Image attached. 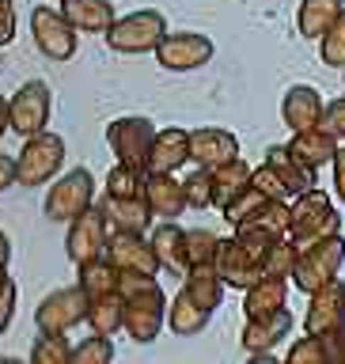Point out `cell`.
<instances>
[{"instance_id":"obj_35","label":"cell","mask_w":345,"mask_h":364,"mask_svg":"<svg viewBox=\"0 0 345 364\" xmlns=\"http://www.w3.org/2000/svg\"><path fill=\"white\" fill-rule=\"evenodd\" d=\"M31 360L34 364H68L73 360V346L65 334H42L31 346Z\"/></svg>"},{"instance_id":"obj_9","label":"cell","mask_w":345,"mask_h":364,"mask_svg":"<svg viewBox=\"0 0 345 364\" xmlns=\"http://www.w3.org/2000/svg\"><path fill=\"white\" fill-rule=\"evenodd\" d=\"M152 141H156V125L148 118H141V114H125V118H114L107 125V144H110V152L118 156L122 164L148 167Z\"/></svg>"},{"instance_id":"obj_50","label":"cell","mask_w":345,"mask_h":364,"mask_svg":"<svg viewBox=\"0 0 345 364\" xmlns=\"http://www.w3.org/2000/svg\"><path fill=\"white\" fill-rule=\"evenodd\" d=\"M341 323H345V292H341Z\"/></svg>"},{"instance_id":"obj_5","label":"cell","mask_w":345,"mask_h":364,"mask_svg":"<svg viewBox=\"0 0 345 364\" xmlns=\"http://www.w3.org/2000/svg\"><path fill=\"white\" fill-rule=\"evenodd\" d=\"M341 266H345V239H341V232H338V235L323 239V243L300 250V255H296V269H292L289 281H292L300 292L312 296V292L323 289V284L338 281Z\"/></svg>"},{"instance_id":"obj_19","label":"cell","mask_w":345,"mask_h":364,"mask_svg":"<svg viewBox=\"0 0 345 364\" xmlns=\"http://www.w3.org/2000/svg\"><path fill=\"white\" fill-rule=\"evenodd\" d=\"M182 164H190V129H182V125L156 129V141H152L144 171H167V175H175Z\"/></svg>"},{"instance_id":"obj_3","label":"cell","mask_w":345,"mask_h":364,"mask_svg":"<svg viewBox=\"0 0 345 364\" xmlns=\"http://www.w3.org/2000/svg\"><path fill=\"white\" fill-rule=\"evenodd\" d=\"M65 167V136L50 129L23 136V152L16 156V182L19 186H46Z\"/></svg>"},{"instance_id":"obj_21","label":"cell","mask_w":345,"mask_h":364,"mask_svg":"<svg viewBox=\"0 0 345 364\" xmlns=\"http://www.w3.org/2000/svg\"><path fill=\"white\" fill-rule=\"evenodd\" d=\"M144 198L152 205L156 216H164V220H175L190 209L186 205V190H182V182L175 175H167V171H148L144 178Z\"/></svg>"},{"instance_id":"obj_31","label":"cell","mask_w":345,"mask_h":364,"mask_svg":"<svg viewBox=\"0 0 345 364\" xmlns=\"http://www.w3.org/2000/svg\"><path fill=\"white\" fill-rule=\"evenodd\" d=\"M118 277H122V269L114 266L107 255L91 258V262H84V266H76V284L87 292V300L107 296V292H118Z\"/></svg>"},{"instance_id":"obj_23","label":"cell","mask_w":345,"mask_h":364,"mask_svg":"<svg viewBox=\"0 0 345 364\" xmlns=\"http://www.w3.org/2000/svg\"><path fill=\"white\" fill-rule=\"evenodd\" d=\"M341 292L345 281H330L319 292H312V304H307L304 315V334H327V330L341 326Z\"/></svg>"},{"instance_id":"obj_46","label":"cell","mask_w":345,"mask_h":364,"mask_svg":"<svg viewBox=\"0 0 345 364\" xmlns=\"http://www.w3.org/2000/svg\"><path fill=\"white\" fill-rule=\"evenodd\" d=\"M334 193H338V201L345 205V148H338V156H334Z\"/></svg>"},{"instance_id":"obj_38","label":"cell","mask_w":345,"mask_h":364,"mask_svg":"<svg viewBox=\"0 0 345 364\" xmlns=\"http://www.w3.org/2000/svg\"><path fill=\"white\" fill-rule=\"evenodd\" d=\"M182 190H186V205H190V209H209V205H213V171L198 167L193 175L182 178Z\"/></svg>"},{"instance_id":"obj_22","label":"cell","mask_w":345,"mask_h":364,"mask_svg":"<svg viewBox=\"0 0 345 364\" xmlns=\"http://www.w3.org/2000/svg\"><path fill=\"white\" fill-rule=\"evenodd\" d=\"M338 148L341 141L330 129H323V125H315V129H300V133H292V141H289V152L300 159L304 167H327V164H334V156H338Z\"/></svg>"},{"instance_id":"obj_32","label":"cell","mask_w":345,"mask_h":364,"mask_svg":"<svg viewBox=\"0 0 345 364\" xmlns=\"http://www.w3.org/2000/svg\"><path fill=\"white\" fill-rule=\"evenodd\" d=\"M125 323V300L122 292H107V296H95V300L87 304V326L95 330V334H118Z\"/></svg>"},{"instance_id":"obj_29","label":"cell","mask_w":345,"mask_h":364,"mask_svg":"<svg viewBox=\"0 0 345 364\" xmlns=\"http://www.w3.org/2000/svg\"><path fill=\"white\" fill-rule=\"evenodd\" d=\"M289 304V277H258L243 296V315H270Z\"/></svg>"},{"instance_id":"obj_44","label":"cell","mask_w":345,"mask_h":364,"mask_svg":"<svg viewBox=\"0 0 345 364\" xmlns=\"http://www.w3.org/2000/svg\"><path fill=\"white\" fill-rule=\"evenodd\" d=\"M11 318H16V281L4 277L0 281V334L11 326Z\"/></svg>"},{"instance_id":"obj_41","label":"cell","mask_w":345,"mask_h":364,"mask_svg":"<svg viewBox=\"0 0 345 364\" xmlns=\"http://www.w3.org/2000/svg\"><path fill=\"white\" fill-rule=\"evenodd\" d=\"M250 182H255V186L262 190V193H270V198H277V201H289L292 193H289V186H285V182L277 178V171H273L266 159H262V167H255L250 171Z\"/></svg>"},{"instance_id":"obj_48","label":"cell","mask_w":345,"mask_h":364,"mask_svg":"<svg viewBox=\"0 0 345 364\" xmlns=\"http://www.w3.org/2000/svg\"><path fill=\"white\" fill-rule=\"evenodd\" d=\"M11 129V107H8V99L0 95V136H4Z\"/></svg>"},{"instance_id":"obj_17","label":"cell","mask_w":345,"mask_h":364,"mask_svg":"<svg viewBox=\"0 0 345 364\" xmlns=\"http://www.w3.org/2000/svg\"><path fill=\"white\" fill-rule=\"evenodd\" d=\"M323 110H327V102H323V95H319L312 84H292L289 91H285L281 118H285V125H289L292 133L323 125Z\"/></svg>"},{"instance_id":"obj_49","label":"cell","mask_w":345,"mask_h":364,"mask_svg":"<svg viewBox=\"0 0 345 364\" xmlns=\"http://www.w3.org/2000/svg\"><path fill=\"white\" fill-rule=\"evenodd\" d=\"M8 262H11V239L0 232V266H8Z\"/></svg>"},{"instance_id":"obj_33","label":"cell","mask_w":345,"mask_h":364,"mask_svg":"<svg viewBox=\"0 0 345 364\" xmlns=\"http://www.w3.org/2000/svg\"><path fill=\"white\" fill-rule=\"evenodd\" d=\"M144 178L148 171L144 167H133V164H114L110 175H107V193L110 198H141L144 193Z\"/></svg>"},{"instance_id":"obj_43","label":"cell","mask_w":345,"mask_h":364,"mask_svg":"<svg viewBox=\"0 0 345 364\" xmlns=\"http://www.w3.org/2000/svg\"><path fill=\"white\" fill-rule=\"evenodd\" d=\"M323 129H330L338 141H345V95H338L334 102H327V110H323Z\"/></svg>"},{"instance_id":"obj_26","label":"cell","mask_w":345,"mask_h":364,"mask_svg":"<svg viewBox=\"0 0 345 364\" xmlns=\"http://www.w3.org/2000/svg\"><path fill=\"white\" fill-rule=\"evenodd\" d=\"M213 171V205L216 209H228L239 193H243L247 186H250V167L243 156H235V159H228V164H221V167H209Z\"/></svg>"},{"instance_id":"obj_10","label":"cell","mask_w":345,"mask_h":364,"mask_svg":"<svg viewBox=\"0 0 345 364\" xmlns=\"http://www.w3.org/2000/svg\"><path fill=\"white\" fill-rule=\"evenodd\" d=\"M31 34H34L38 53L50 57V61H68L76 53V27L65 19L61 8H46V4L34 8L31 11Z\"/></svg>"},{"instance_id":"obj_27","label":"cell","mask_w":345,"mask_h":364,"mask_svg":"<svg viewBox=\"0 0 345 364\" xmlns=\"http://www.w3.org/2000/svg\"><path fill=\"white\" fill-rule=\"evenodd\" d=\"M61 11L76 31H87V34H107L110 23L118 19L110 0H61Z\"/></svg>"},{"instance_id":"obj_34","label":"cell","mask_w":345,"mask_h":364,"mask_svg":"<svg viewBox=\"0 0 345 364\" xmlns=\"http://www.w3.org/2000/svg\"><path fill=\"white\" fill-rule=\"evenodd\" d=\"M296 255H300V250H296V243H292L289 235L277 239V243H273V250L262 258V277H292Z\"/></svg>"},{"instance_id":"obj_39","label":"cell","mask_w":345,"mask_h":364,"mask_svg":"<svg viewBox=\"0 0 345 364\" xmlns=\"http://www.w3.org/2000/svg\"><path fill=\"white\" fill-rule=\"evenodd\" d=\"M216 243H221V235L209 232V228H186V255H190V266L213 262V258H216Z\"/></svg>"},{"instance_id":"obj_25","label":"cell","mask_w":345,"mask_h":364,"mask_svg":"<svg viewBox=\"0 0 345 364\" xmlns=\"http://www.w3.org/2000/svg\"><path fill=\"white\" fill-rule=\"evenodd\" d=\"M216 311H209L205 304H198L186 289H179L175 292V300L167 304V326H171V334H179V338H193V334H201L205 326H209V318Z\"/></svg>"},{"instance_id":"obj_1","label":"cell","mask_w":345,"mask_h":364,"mask_svg":"<svg viewBox=\"0 0 345 364\" xmlns=\"http://www.w3.org/2000/svg\"><path fill=\"white\" fill-rule=\"evenodd\" d=\"M118 292L125 300V323L122 330L133 341H148L159 338V330L167 326V296L159 289V281L152 273H122L118 277Z\"/></svg>"},{"instance_id":"obj_11","label":"cell","mask_w":345,"mask_h":364,"mask_svg":"<svg viewBox=\"0 0 345 364\" xmlns=\"http://www.w3.org/2000/svg\"><path fill=\"white\" fill-rule=\"evenodd\" d=\"M107 239H110L107 216H102L99 205H91V209H84L80 216H73V220H68L65 250H68V258H73L76 266H84V262L107 255Z\"/></svg>"},{"instance_id":"obj_12","label":"cell","mask_w":345,"mask_h":364,"mask_svg":"<svg viewBox=\"0 0 345 364\" xmlns=\"http://www.w3.org/2000/svg\"><path fill=\"white\" fill-rule=\"evenodd\" d=\"M11 107V129L19 136H34L50 125V110H53V95L46 80H27L16 95L8 99Z\"/></svg>"},{"instance_id":"obj_37","label":"cell","mask_w":345,"mask_h":364,"mask_svg":"<svg viewBox=\"0 0 345 364\" xmlns=\"http://www.w3.org/2000/svg\"><path fill=\"white\" fill-rule=\"evenodd\" d=\"M110 360H114V341L107 334H95V330L73 349V364H110Z\"/></svg>"},{"instance_id":"obj_16","label":"cell","mask_w":345,"mask_h":364,"mask_svg":"<svg viewBox=\"0 0 345 364\" xmlns=\"http://www.w3.org/2000/svg\"><path fill=\"white\" fill-rule=\"evenodd\" d=\"M239 156V136L221 125H198L190 129V159L198 167H221Z\"/></svg>"},{"instance_id":"obj_45","label":"cell","mask_w":345,"mask_h":364,"mask_svg":"<svg viewBox=\"0 0 345 364\" xmlns=\"http://www.w3.org/2000/svg\"><path fill=\"white\" fill-rule=\"evenodd\" d=\"M16 38V8L11 0H0V46H8Z\"/></svg>"},{"instance_id":"obj_28","label":"cell","mask_w":345,"mask_h":364,"mask_svg":"<svg viewBox=\"0 0 345 364\" xmlns=\"http://www.w3.org/2000/svg\"><path fill=\"white\" fill-rule=\"evenodd\" d=\"M266 164L277 171V178L285 182V186H289L292 198H300L304 190L315 186V171L304 167L300 159L289 152V144H273V148H266Z\"/></svg>"},{"instance_id":"obj_4","label":"cell","mask_w":345,"mask_h":364,"mask_svg":"<svg viewBox=\"0 0 345 364\" xmlns=\"http://www.w3.org/2000/svg\"><path fill=\"white\" fill-rule=\"evenodd\" d=\"M167 34V19L164 11L156 8H141V11H129V16L114 19L110 31H107V46L114 53H156V46L164 42Z\"/></svg>"},{"instance_id":"obj_13","label":"cell","mask_w":345,"mask_h":364,"mask_svg":"<svg viewBox=\"0 0 345 364\" xmlns=\"http://www.w3.org/2000/svg\"><path fill=\"white\" fill-rule=\"evenodd\" d=\"M156 61L167 73H193V68L213 61V38H205L198 31H167L164 42L156 46Z\"/></svg>"},{"instance_id":"obj_14","label":"cell","mask_w":345,"mask_h":364,"mask_svg":"<svg viewBox=\"0 0 345 364\" xmlns=\"http://www.w3.org/2000/svg\"><path fill=\"white\" fill-rule=\"evenodd\" d=\"M107 258L118 266L122 273H156L164 269L156 258L152 239H144V232H110L107 239Z\"/></svg>"},{"instance_id":"obj_6","label":"cell","mask_w":345,"mask_h":364,"mask_svg":"<svg viewBox=\"0 0 345 364\" xmlns=\"http://www.w3.org/2000/svg\"><path fill=\"white\" fill-rule=\"evenodd\" d=\"M289 216H292V205L270 198V193H262L255 182H250V186L224 209V220L232 228L258 224V228H270V232H277V235H289Z\"/></svg>"},{"instance_id":"obj_24","label":"cell","mask_w":345,"mask_h":364,"mask_svg":"<svg viewBox=\"0 0 345 364\" xmlns=\"http://www.w3.org/2000/svg\"><path fill=\"white\" fill-rule=\"evenodd\" d=\"M148 239H152V247H156L159 266H164L167 273H175V277H186V269H190L186 228H179L175 220H164V224H156V232Z\"/></svg>"},{"instance_id":"obj_15","label":"cell","mask_w":345,"mask_h":364,"mask_svg":"<svg viewBox=\"0 0 345 364\" xmlns=\"http://www.w3.org/2000/svg\"><path fill=\"white\" fill-rule=\"evenodd\" d=\"M213 266L216 273H221V281L228 284V289H250L258 277H262V266H258V258L250 255V250L239 243V235H228L216 243V258H213Z\"/></svg>"},{"instance_id":"obj_7","label":"cell","mask_w":345,"mask_h":364,"mask_svg":"<svg viewBox=\"0 0 345 364\" xmlns=\"http://www.w3.org/2000/svg\"><path fill=\"white\" fill-rule=\"evenodd\" d=\"M91 205H95V178H91L87 167H73V171H65L50 190H46V205H42V209H46L50 220L68 224L73 216L91 209Z\"/></svg>"},{"instance_id":"obj_51","label":"cell","mask_w":345,"mask_h":364,"mask_svg":"<svg viewBox=\"0 0 345 364\" xmlns=\"http://www.w3.org/2000/svg\"><path fill=\"white\" fill-rule=\"evenodd\" d=\"M8 277V266H0V281H4Z\"/></svg>"},{"instance_id":"obj_18","label":"cell","mask_w":345,"mask_h":364,"mask_svg":"<svg viewBox=\"0 0 345 364\" xmlns=\"http://www.w3.org/2000/svg\"><path fill=\"white\" fill-rule=\"evenodd\" d=\"M99 209L102 216H107V224H110V232H148L156 220V213H152V205H148V198L141 193V198H102L99 201Z\"/></svg>"},{"instance_id":"obj_40","label":"cell","mask_w":345,"mask_h":364,"mask_svg":"<svg viewBox=\"0 0 345 364\" xmlns=\"http://www.w3.org/2000/svg\"><path fill=\"white\" fill-rule=\"evenodd\" d=\"M285 360H289V364H327V357H323V341H319V334L296 338Z\"/></svg>"},{"instance_id":"obj_2","label":"cell","mask_w":345,"mask_h":364,"mask_svg":"<svg viewBox=\"0 0 345 364\" xmlns=\"http://www.w3.org/2000/svg\"><path fill=\"white\" fill-rule=\"evenodd\" d=\"M341 232V213L334 209V201L327 198V190H304L300 198H292V216H289V239L296 250H307L323 239Z\"/></svg>"},{"instance_id":"obj_30","label":"cell","mask_w":345,"mask_h":364,"mask_svg":"<svg viewBox=\"0 0 345 364\" xmlns=\"http://www.w3.org/2000/svg\"><path fill=\"white\" fill-rule=\"evenodd\" d=\"M341 11H345V0H300V8H296V31L304 38L319 42Z\"/></svg>"},{"instance_id":"obj_47","label":"cell","mask_w":345,"mask_h":364,"mask_svg":"<svg viewBox=\"0 0 345 364\" xmlns=\"http://www.w3.org/2000/svg\"><path fill=\"white\" fill-rule=\"evenodd\" d=\"M8 186H16V156L0 152V193H4Z\"/></svg>"},{"instance_id":"obj_42","label":"cell","mask_w":345,"mask_h":364,"mask_svg":"<svg viewBox=\"0 0 345 364\" xmlns=\"http://www.w3.org/2000/svg\"><path fill=\"white\" fill-rule=\"evenodd\" d=\"M319 341H323V357L327 364H345V323L327 330V334H319Z\"/></svg>"},{"instance_id":"obj_8","label":"cell","mask_w":345,"mask_h":364,"mask_svg":"<svg viewBox=\"0 0 345 364\" xmlns=\"http://www.w3.org/2000/svg\"><path fill=\"white\" fill-rule=\"evenodd\" d=\"M87 292L80 284H68V289H53L34 311V326L38 334H68L73 326L87 323Z\"/></svg>"},{"instance_id":"obj_36","label":"cell","mask_w":345,"mask_h":364,"mask_svg":"<svg viewBox=\"0 0 345 364\" xmlns=\"http://www.w3.org/2000/svg\"><path fill=\"white\" fill-rule=\"evenodd\" d=\"M319 57L330 68H345V11L327 27L323 38H319Z\"/></svg>"},{"instance_id":"obj_20","label":"cell","mask_w":345,"mask_h":364,"mask_svg":"<svg viewBox=\"0 0 345 364\" xmlns=\"http://www.w3.org/2000/svg\"><path fill=\"white\" fill-rule=\"evenodd\" d=\"M289 330H292L289 307L270 311V315H250L247 323H243V349L247 353H270L277 341L289 338Z\"/></svg>"}]
</instances>
